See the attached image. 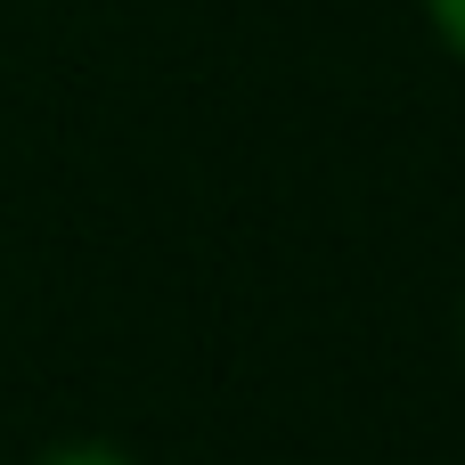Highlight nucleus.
<instances>
[{"label":"nucleus","mask_w":465,"mask_h":465,"mask_svg":"<svg viewBox=\"0 0 465 465\" xmlns=\"http://www.w3.org/2000/svg\"><path fill=\"white\" fill-rule=\"evenodd\" d=\"M425 8H433V25H441V41H450V49L465 57V0H425Z\"/></svg>","instance_id":"f03ea898"},{"label":"nucleus","mask_w":465,"mask_h":465,"mask_svg":"<svg viewBox=\"0 0 465 465\" xmlns=\"http://www.w3.org/2000/svg\"><path fill=\"white\" fill-rule=\"evenodd\" d=\"M41 465H131L123 450H98V441H74V450H49Z\"/></svg>","instance_id":"f257e3e1"}]
</instances>
